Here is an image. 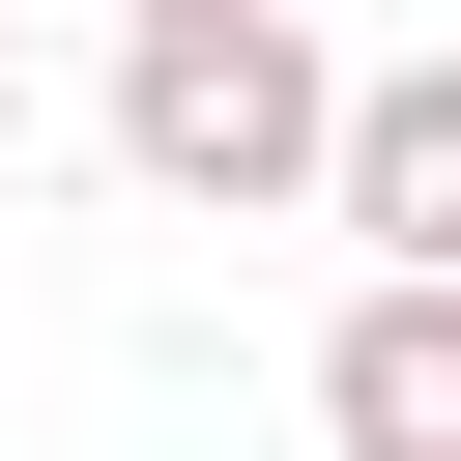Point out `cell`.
I'll list each match as a JSON object with an SVG mask.
<instances>
[{
  "label": "cell",
  "mask_w": 461,
  "mask_h": 461,
  "mask_svg": "<svg viewBox=\"0 0 461 461\" xmlns=\"http://www.w3.org/2000/svg\"><path fill=\"white\" fill-rule=\"evenodd\" d=\"M317 432H346V461H461V288H346Z\"/></svg>",
  "instance_id": "3"
},
{
  "label": "cell",
  "mask_w": 461,
  "mask_h": 461,
  "mask_svg": "<svg viewBox=\"0 0 461 461\" xmlns=\"http://www.w3.org/2000/svg\"><path fill=\"white\" fill-rule=\"evenodd\" d=\"M115 29H173V0H115Z\"/></svg>",
  "instance_id": "5"
},
{
  "label": "cell",
  "mask_w": 461,
  "mask_h": 461,
  "mask_svg": "<svg viewBox=\"0 0 461 461\" xmlns=\"http://www.w3.org/2000/svg\"><path fill=\"white\" fill-rule=\"evenodd\" d=\"M115 173H144L173 230H288V202L346 173L317 0H173V29H115Z\"/></svg>",
  "instance_id": "1"
},
{
  "label": "cell",
  "mask_w": 461,
  "mask_h": 461,
  "mask_svg": "<svg viewBox=\"0 0 461 461\" xmlns=\"http://www.w3.org/2000/svg\"><path fill=\"white\" fill-rule=\"evenodd\" d=\"M0 144H29V58H0Z\"/></svg>",
  "instance_id": "4"
},
{
  "label": "cell",
  "mask_w": 461,
  "mask_h": 461,
  "mask_svg": "<svg viewBox=\"0 0 461 461\" xmlns=\"http://www.w3.org/2000/svg\"><path fill=\"white\" fill-rule=\"evenodd\" d=\"M317 230H375V288H461V58H375V86H346Z\"/></svg>",
  "instance_id": "2"
}]
</instances>
